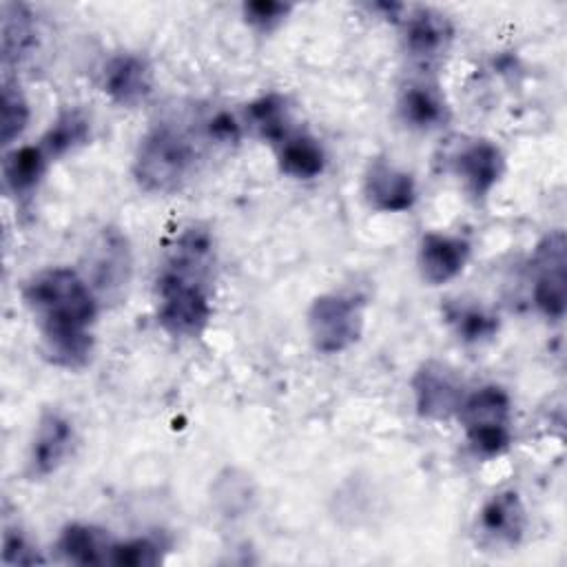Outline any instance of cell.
<instances>
[{
  "mask_svg": "<svg viewBox=\"0 0 567 567\" xmlns=\"http://www.w3.org/2000/svg\"><path fill=\"white\" fill-rule=\"evenodd\" d=\"M22 299L38 321L47 359L66 370L84 368L93 352V323L97 303L86 279L66 266L44 268L31 275Z\"/></svg>",
  "mask_w": 567,
  "mask_h": 567,
  "instance_id": "1",
  "label": "cell"
},
{
  "mask_svg": "<svg viewBox=\"0 0 567 567\" xmlns=\"http://www.w3.org/2000/svg\"><path fill=\"white\" fill-rule=\"evenodd\" d=\"M213 270V237L193 224L179 233L155 279L157 323L173 337H197L210 321L208 277Z\"/></svg>",
  "mask_w": 567,
  "mask_h": 567,
  "instance_id": "2",
  "label": "cell"
},
{
  "mask_svg": "<svg viewBox=\"0 0 567 567\" xmlns=\"http://www.w3.org/2000/svg\"><path fill=\"white\" fill-rule=\"evenodd\" d=\"M195 166V144L171 122L151 126L133 157V177L140 188L155 195L177 193Z\"/></svg>",
  "mask_w": 567,
  "mask_h": 567,
  "instance_id": "3",
  "label": "cell"
},
{
  "mask_svg": "<svg viewBox=\"0 0 567 567\" xmlns=\"http://www.w3.org/2000/svg\"><path fill=\"white\" fill-rule=\"evenodd\" d=\"M456 416L465 430L470 450L476 456L494 458L509 447L512 399L501 385L487 383L465 394Z\"/></svg>",
  "mask_w": 567,
  "mask_h": 567,
  "instance_id": "4",
  "label": "cell"
},
{
  "mask_svg": "<svg viewBox=\"0 0 567 567\" xmlns=\"http://www.w3.org/2000/svg\"><path fill=\"white\" fill-rule=\"evenodd\" d=\"M365 301L352 292H326L308 308V337L317 352L339 354L354 346L363 332Z\"/></svg>",
  "mask_w": 567,
  "mask_h": 567,
  "instance_id": "5",
  "label": "cell"
},
{
  "mask_svg": "<svg viewBox=\"0 0 567 567\" xmlns=\"http://www.w3.org/2000/svg\"><path fill=\"white\" fill-rule=\"evenodd\" d=\"M532 299L536 310L560 321L567 308V239L563 230L545 235L532 255Z\"/></svg>",
  "mask_w": 567,
  "mask_h": 567,
  "instance_id": "6",
  "label": "cell"
},
{
  "mask_svg": "<svg viewBox=\"0 0 567 567\" xmlns=\"http://www.w3.org/2000/svg\"><path fill=\"white\" fill-rule=\"evenodd\" d=\"M84 279L97 299H120L131 281L133 255L126 235L117 228H102L86 248Z\"/></svg>",
  "mask_w": 567,
  "mask_h": 567,
  "instance_id": "7",
  "label": "cell"
},
{
  "mask_svg": "<svg viewBox=\"0 0 567 567\" xmlns=\"http://www.w3.org/2000/svg\"><path fill=\"white\" fill-rule=\"evenodd\" d=\"M410 385L419 416L430 421H447L456 416L467 394L461 374L452 365L434 359L416 368Z\"/></svg>",
  "mask_w": 567,
  "mask_h": 567,
  "instance_id": "8",
  "label": "cell"
},
{
  "mask_svg": "<svg viewBox=\"0 0 567 567\" xmlns=\"http://www.w3.org/2000/svg\"><path fill=\"white\" fill-rule=\"evenodd\" d=\"M75 432L71 421L55 412L47 410L38 419L31 445H29V456H27V470L33 478H44L62 467V463L69 458L73 450Z\"/></svg>",
  "mask_w": 567,
  "mask_h": 567,
  "instance_id": "9",
  "label": "cell"
},
{
  "mask_svg": "<svg viewBox=\"0 0 567 567\" xmlns=\"http://www.w3.org/2000/svg\"><path fill=\"white\" fill-rule=\"evenodd\" d=\"M151 62L140 53H115L102 69V91L120 106L135 109L153 93Z\"/></svg>",
  "mask_w": 567,
  "mask_h": 567,
  "instance_id": "10",
  "label": "cell"
},
{
  "mask_svg": "<svg viewBox=\"0 0 567 567\" xmlns=\"http://www.w3.org/2000/svg\"><path fill=\"white\" fill-rule=\"evenodd\" d=\"M363 197L377 213H405L416 202V184L408 171L374 157L363 173Z\"/></svg>",
  "mask_w": 567,
  "mask_h": 567,
  "instance_id": "11",
  "label": "cell"
},
{
  "mask_svg": "<svg viewBox=\"0 0 567 567\" xmlns=\"http://www.w3.org/2000/svg\"><path fill=\"white\" fill-rule=\"evenodd\" d=\"M476 529L483 543L492 547H516L527 529V514L516 489L492 494L478 509Z\"/></svg>",
  "mask_w": 567,
  "mask_h": 567,
  "instance_id": "12",
  "label": "cell"
},
{
  "mask_svg": "<svg viewBox=\"0 0 567 567\" xmlns=\"http://www.w3.org/2000/svg\"><path fill=\"white\" fill-rule=\"evenodd\" d=\"M505 171L503 151L489 140H474L465 144L454 157V173L463 182V188L476 202L485 199L501 182Z\"/></svg>",
  "mask_w": 567,
  "mask_h": 567,
  "instance_id": "13",
  "label": "cell"
},
{
  "mask_svg": "<svg viewBox=\"0 0 567 567\" xmlns=\"http://www.w3.org/2000/svg\"><path fill=\"white\" fill-rule=\"evenodd\" d=\"M470 244L445 233H425L419 241V272L430 286H441L458 277L470 259Z\"/></svg>",
  "mask_w": 567,
  "mask_h": 567,
  "instance_id": "14",
  "label": "cell"
},
{
  "mask_svg": "<svg viewBox=\"0 0 567 567\" xmlns=\"http://www.w3.org/2000/svg\"><path fill=\"white\" fill-rule=\"evenodd\" d=\"M401 24L408 55L425 64L439 60L447 51L454 33L450 20L430 7H416L408 11Z\"/></svg>",
  "mask_w": 567,
  "mask_h": 567,
  "instance_id": "15",
  "label": "cell"
},
{
  "mask_svg": "<svg viewBox=\"0 0 567 567\" xmlns=\"http://www.w3.org/2000/svg\"><path fill=\"white\" fill-rule=\"evenodd\" d=\"M399 120L414 131H434L450 117L447 102L436 84L410 82L401 89L396 100Z\"/></svg>",
  "mask_w": 567,
  "mask_h": 567,
  "instance_id": "16",
  "label": "cell"
},
{
  "mask_svg": "<svg viewBox=\"0 0 567 567\" xmlns=\"http://www.w3.org/2000/svg\"><path fill=\"white\" fill-rule=\"evenodd\" d=\"M115 538L95 525L89 523H69L62 527L55 549L58 554L73 565H111Z\"/></svg>",
  "mask_w": 567,
  "mask_h": 567,
  "instance_id": "17",
  "label": "cell"
},
{
  "mask_svg": "<svg viewBox=\"0 0 567 567\" xmlns=\"http://www.w3.org/2000/svg\"><path fill=\"white\" fill-rule=\"evenodd\" d=\"M49 155L40 144H22L11 148L2 159L4 188L16 197L31 195L49 168Z\"/></svg>",
  "mask_w": 567,
  "mask_h": 567,
  "instance_id": "18",
  "label": "cell"
},
{
  "mask_svg": "<svg viewBox=\"0 0 567 567\" xmlns=\"http://www.w3.org/2000/svg\"><path fill=\"white\" fill-rule=\"evenodd\" d=\"M277 148V166L292 179H315L326 168V151L317 137L292 131Z\"/></svg>",
  "mask_w": 567,
  "mask_h": 567,
  "instance_id": "19",
  "label": "cell"
},
{
  "mask_svg": "<svg viewBox=\"0 0 567 567\" xmlns=\"http://www.w3.org/2000/svg\"><path fill=\"white\" fill-rule=\"evenodd\" d=\"M244 122L257 137L270 142L272 146L281 144L292 133L288 102L281 93L275 91L248 102L244 109Z\"/></svg>",
  "mask_w": 567,
  "mask_h": 567,
  "instance_id": "20",
  "label": "cell"
},
{
  "mask_svg": "<svg viewBox=\"0 0 567 567\" xmlns=\"http://www.w3.org/2000/svg\"><path fill=\"white\" fill-rule=\"evenodd\" d=\"M91 140V120L80 106L62 109L40 137L49 159L64 157Z\"/></svg>",
  "mask_w": 567,
  "mask_h": 567,
  "instance_id": "21",
  "label": "cell"
},
{
  "mask_svg": "<svg viewBox=\"0 0 567 567\" xmlns=\"http://www.w3.org/2000/svg\"><path fill=\"white\" fill-rule=\"evenodd\" d=\"M35 44V24L27 4L2 2V66L20 64Z\"/></svg>",
  "mask_w": 567,
  "mask_h": 567,
  "instance_id": "22",
  "label": "cell"
},
{
  "mask_svg": "<svg viewBox=\"0 0 567 567\" xmlns=\"http://www.w3.org/2000/svg\"><path fill=\"white\" fill-rule=\"evenodd\" d=\"M443 317L463 343H485L498 332V317L478 303L447 301Z\"/></svg>",
  "mask_w": 567,
  "mask_h": 567,
  "instance_id": "23",
  "label": "cell"
},
{
  "mask_svg": "<svg viewBox=\"0 0 567 567\" xmlns=\"http://www.w3.org/2000/svg\"><path fill=\"white\" fill-rule=\"evenodd\" d=\"M168 543L162 536H133L115 540L111 551V565L115 567H155L164 560Z\"/></svg>",
  "mask_w": 567,
  "mask_h": 567,
  "instance_id": "24",
  "label": "cell"
},
{
  "mask_svg": "<svg viewBox=\"0 0 567 567\" xmlns=\"http://www.w3.org/2000/svg\"><path fill=\"white\" fill-rule=\"evenodd\" d=\"M0 109H2L0 140L4 146H9L13 140H18L24 133V128L29 124V104H27L22 91L7 80L2 84Z\"/></svg>",
  "mask_w": 567,
  "mask_h": 567,
  "instance_id": "25",
  "label": "cell"
},
{
  "mask_svg": "<svg viewBox=\"0 0 567 567\" xmlns=\"http://www.w3.org/2000/svg\"><path fill=\"white\" fill-rule=\"evenodd\" d=\"M2 563L4 565H20V567H31V565H42L44 556L38 551V547L31 543V538L18 529V527H7L2 534Z\"/></svg>",
  "mask_w": 567,
  "mask_h": 567,
  "instance_id": "26",
  "label": "cell"
},
{
  "mask_svg": "<svg viewBox=\"0 0 567 567\" xmlns=\"http://www.w3.org/2000/svg\"><path fill=\"white\" fill-rule=\"evenodd\" d=\"M290 11H292V4L277 2V0H250L241 4L244 20L259 31L275 29Z\"/></svg>",
  "mask_w": 567,
  "mask_h": 567,
  "instance_id": "27",
  "label": "cell"
},
{
  "mask_svg": "<svg viewBox=\"0 0 567 567\" xmlns=\"http://www.w3.org/2000/svg\"><path fill=\"white\" fill-rule=\"evenodd\" d=\"M206 135L219 144H233L241 137V124L228 111H217L206 120Z\"/></svg>",
  "mask_w": 567,
  "mask_h": 567,
  "instance_id": "28",
  "label": "cell"
}]
</instances>
